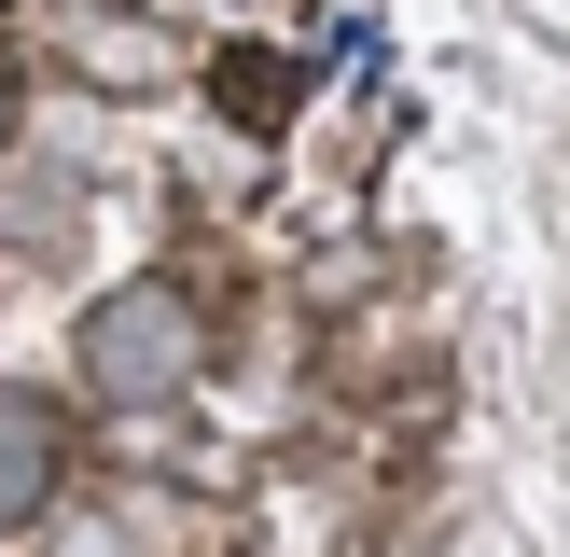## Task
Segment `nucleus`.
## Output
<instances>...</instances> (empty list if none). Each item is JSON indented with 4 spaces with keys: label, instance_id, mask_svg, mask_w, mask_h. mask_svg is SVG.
Masks as SVG:
<instances>
[{
    "label": "nucleus",
    "instance_id": "obj_1",
    "mask_svg": "<svg viewBox=\"0 0 570 557\" xmlns=\"http://www.w3.org/2000/svg\"><path fill=\"white\" fill-rule=\"evenodd\" d=\"M83 390H98V404H167V390H195V293L126 278V293L83 321Z\"/></svg>",
    "mask_w": 570,
    "mask_h": 557
},
{
    "label": "nucleus",
    "instance_id": "obj_2",
    "mask_svg": "<svg viewBox=\"0 0 570 557\" xmlns=\"http://www.w3.org/2000/svg\"><path fill=\"white\" fill-rule=\"evenodd\" d=\"M56 501V418L28 390H0V529H28Z\"/></svg>",
    "mask_w": 570,
    "mask_h": 557
}]
</instances>
